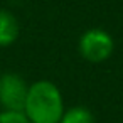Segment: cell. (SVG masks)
<instances>
[{
  "label": "cell",
  "mask_w": 123,
  "mask_h": 123,
  "mask_svg": "<svg viewBox=\"0 0 123 123\" xmlns=\"http://www.w3.org/2000/svg\"><path fill=\"white\" fill-rule=\"evenodd\" d=\"M64 110L62 93L52 81L39 79L29 84L22 113L31 123H59Z\"/></svg>",
  "instance_id": "obj_1"
},
{
  "label": "cell",
  "mask_w": 123,
  "mask_h": 123,
  "mask_svg": "<svg viewBox=\"0 0 123 123\" xmlns=\"http://www.w3.org/2000/svg\"><path fill=\"white\" fill-rule=\"evenodd\" d=\"M78 51L84 61L99 64L111 57L115 51V41L111 34L103 29H88L78 41Z\"/></svg>",
  "instance_id": "obj_2"
},
{
  "label": "cell",
  "mask_w": 123,
  "mask_h": 123,
  "mask_svg": "<svg viewBox=\"0 0 123 123\" xmlns=\"http://www.w3.org/2000/svg\"><path fill=\"white\" fill-rule=\"evenodd\" d=\"M29 84L17 73L0 74V108L4 111H22Z\"/></svg>",
  "instance_id": "obj_3"
},
{
  "label": "cell",
  "mask_w": 123,
  "mask_h": 123,
  "mask_svg": "<svg viewBox=\"0 0 123 123\" xmlns=\"http://www.w3.org/2000/svg\"><path fill=\"white\" fill-rule=\"evenodd\" d=\"M20 34L19 19L7 9H0V47L12 46Z\"/></svg>",
  "instance_id": "obj_4"
},
{
  "label": "cell",
  "mask_w": 123,
  "mask_h": 123,
  "mask_svg": "<svg viewBox=\"0 0 123 123\" xmlns=\"http://www.w3.org/2000/svg\"><path fill=\"white\" fill-rule=\"evenodd\" d=\"M59 123H94V115L86 106H71L64 110Z\"/></svg>",
  "instance_id": "obj_5"
},
{
  "label": "cell",
  "mask_w": 123,
  "mask_h": 123,
  "mask_svg": "<svg viewBox=\"0 0 123 123\" xmlns=\"http://www.w3.org/2000/svg\"><path fill=\"white\" fill-rule=\"evenodd\" d=\"M0 123H31L22 111H0Z\"/></svg>",
  "instance_id": "obj_6"
}]
</instances>
